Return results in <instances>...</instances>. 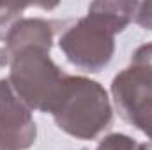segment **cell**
Returning <instances> with one entry per match:
<instances>
[{
	"label": "cell",
	"instance_id": "5b68a950",
	"mask_svg": "<svg viewBox=\"0 0 152 150\" xmlns=\"http://www.w3.org/2000/svg\"><path fill=\"white\" fill-rule=\"evenodd\" d=\"M36 136L32 110L14 94L7 78L0 79V150H27Z\"/></svg>",
	"mask_w": 152,
	"mask_h": 150
},
{
	"label": "cell",
	"instance_id": "8992f818",
	"mask_svg": "<svg viewBox=\"0 0 152 150\" xmlns=\"http://www.w3.org/2000/svg\"><path fill=\"white\" fill-rule=\"evenodd\" d=\"M66 23L67 21H51L44 18L20 20L5 37V44L0 48V67L11 66V62L28 48H42L50 51L55 32Z\"/></svg>",
	"mask_w": 152,
	"mask_h": 150
},
{
	"label": "cell",
	"instance_id": "9c48e42d",
	"mask_svg": "<svg viewBox=\"0 0 152 150\" xmlns=\"http://www.w3.org/2000/svg\"><path fill=\"white\" fill-rule=\"evenodd\" d=\"M97 150H140V143L126 134H108L97 145Z\"/></svg>",
	"mask_w": 152,
	"mask_h": 150
},
{
	"label": "cell",
	"instance_id": "3957f363",
	"mask_svg": "<svg viewBox=\"0 0 152 150\" xmlns=\"http://www.w3.org/2000/svg\"><path fill=\"white\" fill-rule=\"evenodd\" d=\"M112 95L118 115L152 140V42L140 46L131 66L113 78Z\"/></svg>",
	"mask_w": 152,
	"mask_h": 150
},
{
	"label": "cell",
	"instance_id": "277c9868",
	"mask_svg": "<svg viewBox=\"0 0 152 150\" xmlns=\"http://www.w3.org/2000/svg\"><path fill=\"white\" fill-rule=\"evenodd\" d=\"M58 46L73 66L99 73L113 57L115 34L97 20L85 16L62 32Z\"/></svg>",
	"mask_w": 152,
	"mask_h": 150
},
{
	"label": "cell",
	"instance_id": "ba28073f",
	"mask_svg": "<svg viewBox=\"0 0 152 150\" xmlns=\"http://www.w3.org/2000/svg\"><path fill=\"white\" fill-rule=\"evenodd\" d=\"M28 7L25 4H0V41H5L12 27L23 20V12Z\"/></svg>",
	"mask_w": 152,
	"mask_h": 150
},
{
	"label": "cell",
	"instance_id": "30bf717a",
	"mask_svg": "<svg viewBox=\"0 0 152 150\" xmlns=\"http://www.w3.org/2000/svg\"><path fill=\"white\" fill-rule=\"evenodd\" d=\"M134 23H138L142 28L152 30V2H138L136 14H134Z\"/></svg>",
	"mask_w": 152,
	"mask_h": 150
},
{
	"label": "cell",
	"instance_id": "7a4b0ae2",
	"mask_svg": "<svg viewBox=\"0 0 152 150\" xmlns=\"http://www.w3.org/2000/svg\"><path fill=\"white\" fill-rule=\"evenodd\" d=\"M7 81L14 94L30 108L51 113L64 87L66 76L50 58V51L28 48L11 62Z\"/></svg>",
	"mask_w": 152,
	"mask_h": 150
},
{
	"label": "cell",
	"instance_id": "52a82bcc",
	"mask_svg": "<svg viewBox=\"0 0 152 150\" xmlns=\"http://www.w3.org/2000/svg\"><path fill=\"white\" fill-rule=\"evenodd\" d=\"M136 7L138 2H94L87 16L97 20L113 34H118L134 20Z\"/></svg>",
	"mask_w": 152,
	"mask_h": 150
},
{
	"label": "cell",
	"instance_id": "6da1fadb",
	"mask_svg": "<svg viewBox=\"0 0 152 150\" xmlns=\"http://www.w3.org/2000/svg\"><path fill=\"white\" fill-rule=\"evenodd\" d=\"M51 115L64 133L80 140H94L110 125L112 104L108 92L97 81L67 74Z\"/></svg>",
	"mask_w": 152,
	"mask_h": 150
},
{
	"label": "cell",
	"instance_id": "8fae6325",
	"mask_svg": "<svg viewBox=\"0 0 152 150\" xmlns=\"http://www.w3.org/2000/svg\"><path fill=\"white\" fill-rule=\"evenodd\" d=\"M140 150H152V141H149V143H140Z\"/></svg>",
	"mask_w": 152,
	"mask_h": 150
}]
</instances>
